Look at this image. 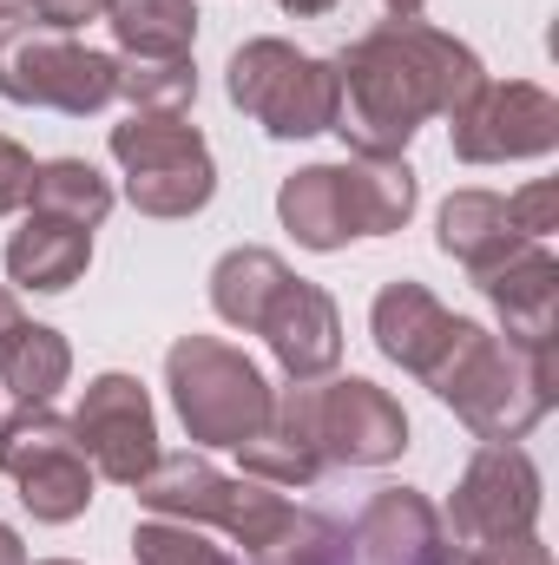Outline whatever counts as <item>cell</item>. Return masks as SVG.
Segmentation results:
<instances>
[{
  "label": "cell",
  "instance_id": "1",
  "mask_svg": "<svg viewBox=\"0 0 559 565\" xmlns=\"http://www.w3.org/2000/svg\"><path fill=\"white\" fill-rule=\"evenodd\" d=\"M481 79L487 66L467 40L428 20H382L362 40H349V53L336 60V86H342L336 132L356 151L402 158V145L428 119H454L481 93Z\"/></svg>",
  "mask_w": 559,
  "mask_h": 565
},
{
  "label": "cell",
  "instance_id": "2",
  "mask_svg": "<svg viewBox=\"0 0 559 565\" xmlns=\"http://www.w3.org/2000/svg\"><path fill=\"white\" fill-rule=\"evenodd\" d=\"M428 388L481 440H520L534 422H547V408L559 402V362L553 349H520V342L461 316L447 355L428 375Z\"/></svg>",
  "mask_w": 559,
  "mask_h": 565
},
{
  "label": "cell",
  "instance_id": "3",
  "mask_svg": "<svg viewBox=\"0 0 559 565\" xmlns=\"http://www.w3.org/2000/svg\"><path fill=\"white\" fill-rule=\"evenodd\" d=\"M271 427L289 434L323 473L329 467H389L409 447V415L389 388L362 375L336 382H289L271 395Z\"/></svg>",
  "mask_w": 559,
  "mask_h": 565
},
{
  "label": "cell",
  "instance_id": "4",
  "mask_svg": "<svg viewBox=\"0 0 559 565\" xmlns=\"http://www.w3.org/2000/svg\"><path fill=\"white\" fill-rule=\"evenodd\" d=\"M139 507L158 520H184V526H224L251 559H264L283 533L296 526V507L277 487L251 480V473H218L204 454H158L139 487Z\"/></svg>",
  "mask_w": 559,
  "mask_h": 565
},
{
  "label": "cell",
  "instance_id": "5",
  "mask_svg": "<svg viewBox=\"0 0 559 565\" xmlns=\"http://www.w3.org/2000/svg\"><path fill=\"white\" fill-rule=\"evenodd\" d=\"M165 388H171V408L198 447L251 440L271 422V395H277L264 382V369L218 335H178L165 349Z\"/></svg>",
  "mask_w": 559,
  "mask_h": 565
},
{
  "label": "cell",
  "instance_id": "6",
  "mask_svg": "<svg viewBox=\"0 0 559 565\" xmlns=\"http://www.w3.org/2000/svg\"><path fill=\"white\" fill-rule=\"evenodd\" d=\"M224 93L238 113H251L271 139H316L336 132L342 86L336 60H309L289 40H244L224 66Z\"/></svg>",
  "mask_w": 559,
  "mask_h": 565
},
{
  "label": "cell",
  "instance_id": "7",
  "mask_svg": "<svg viewBox=\"0 0 559 565\" xmlns=\"http://www.w3.org/2000/svg\"><path fill=\"white\" fill-rule=\"evenodd\" d=\"M113 158L126 171V198L145 217H191L218 191V164L204 132L184 113H133L113 126Z\"/></svg>",
  "mask_w": 559,
  "mask_h": 565
},
{
  "label": "cell",
  "instance_id": "8",
  "mask_svg": "<svg viewBox=\"0 0 559 565\" xmlns=\"http://www.w3.org/2000/svg\"><path fill=\"white\" fill-rule=\"evenodd\" d=\"M0 473L20 487V507L40 526H66L93 507V460L73 422H60L46 402L0 422Z\"/></svg>",
  "mask_w": 559,
  "mask_h": 565
},
{
  "label": "cell",
  "instance_id": "9",
  "mask_svg": "<svg viewBox=\"0 0 559 565\" xmlns=\"http://www.w3.org/2000/svg\"><path fill=\"white\" fill-rule=\"evenodd\" d=\"M441 526L474 553H500V546L527 540L540 526V467H534V454L514 447V440H487L461 467Z\"/></svg>",
  "mask_w": 559,
  "mask_h": 565
},
{
  "label": "cell",
  "instance_id": "10",
  "mask_svg": "<svg viewBox=\"0 0 559 565\" xmlns=\"http://www.w3.org/2000/svg\"><path fill=\"white\" fill-rule=\"evenodd\" d=\"M454 158L467 164H514V158H547L559 145V99L534 79H481V93L447 119Z\"/></svg>",
  "mask_w": 559,
  "mask_h": 565
},
{
  "label": "cell",
  "instance_id": "11",
  "mask_svg": "<svg viewBox=\"0 0 559 565\" xmlns=\"http://www.w3.org/2000/svg\"><path fill=\"white\" fill-rule=\"evenodd\" d=\"M0 99L13 106H53V113H99L106 99H119V60L93 53L80 40H13L0 53Z\"/></svg>",
  "mask_w": 559,
  "mask_h": 565
},
{
  "label": "cell",
  "instance_id": "12",
  "mask_svg": "<svg viewBox=\"0 0 559 565\" xmlns=\"http://www.w3.org/2000/svg\"><path fill=\"white\" fill-rule=\"evenodd\" d=\"M73 434L93 460V473H106L113 487H139L158 460V422H151V395L139 388V375H93L80 395Z\"/></svg>",
  "mask_w": 559,
  "mask_h": 565
},
{
  "label": "cell",
  "instance_id": "13",
  "mask_svg": "<svg viewBox=\"0 0 559 565\" xmlns=\"http://www.w3.org/2000/svg\"><path fill=\"white\" fill-rule=\"evenodd\" d=\"M257 335L271 342V355H277V369L289 382H323L342 362V316H336V296L323 282L289 277L271 296Z\"/></svg>",
  "mask_w": 559,
  "mask_h": 565
},
{
  "label": "cell",
  "instance_id": "14",
  "mask_svg": "<svg viewBox=\"0 0 559 565\" xmlns=\"http://www.w3.org/2000/svg\"><path fill=\"white\" fill-rule=\"evenodd\" d=\"M454 309L415 277H395L376 289V309H369V329H376V349L395 362V369H409V375H434V362L447 355V342H454Z\"/></svg>",
  "mask_w": 559,
  "mask_h": 565
},
{
  "label": "cell",
  "instance_id": "15",
  "mask_svg": "<svg viewBox=\"0 0 559 565\" xmlns=\"http://www.w3.org/2000/svg\"><path fill=\"white\" fill-rule=\"evenodd\" d=\"M481 289H487V302L500 309L507 342H520V349H553V335H559V257L547 244H527L520 257H507L500 270H487Z\"/></svg>",
  "mask_w": 559,
  "mask_h": 565
},
{
  "label": "cell",
  "instance_id": "16",
  "mask_svg": "<svg viewBox=\"0 0 559 565\" xmlns=\"http://www.w3.org/2000/svg\"><path fill=\"white\" fill-rule=\"evenodd\" d=\"M447 540L441 507L415 487H382L362 513H356V553L362 565H421Z\"/></svg>",
  "mask_w": 559,
  "mask_h": 565
},
{
  "label": "cell",
  "instance_id": "17",
  "mask_svg": "<svg viewBox=\"0 0 559 565\" xmlns=\"http://www.w3.org/2000/svg\"><path fill=\"white\" fill-rule=\"evenodd\" d=\"M434 244H441L454 264H467L474 282H481L487 270H500L507 257H520L534 237L514 231L500 191H454V198L441 204V217H434Z\"/></svg>",
  "mask_w": 559,
  "mask_h": 565
},
{
  "label": "cell",
  "instance_id": "18",
  "mask_svg": "<svg viewBox=\"0 0 559 565\" xmlns=\"http://www.w3.org/2000/svg\"><path fill=\"white\" fill-rule=\"evenodd\" d=\"M86 264H93V231L46 217V211H27V224L7 237V282H20V289L60 296L86 277Z\"/></svg>",
  "mask_w": 559,
  "mask_h": 565
},
{
  "label": "cell",
  "instance_id": "19",
  "mask_svg": "<svg viewBox=\"0 0 559 565\" xmlns=\"http://www.w3.org/2000/svg\"><path fill=\"white\" fill-rule=\"evenodd\" d=\"M342 171V204H349V231L356 237H389L415 217L421 178L409 171V158H376V151H356L336 164Z\"/></svg>",
  "mask_w": 559,
  "mask_h": 565
},
{
  "label": "cell",
  "instance_id": "20",
  "mask_svg": "<svg viewBox=\"0 0 559 565\" xmlns=\"http://www.w3.org/2000/svg\"><path fill=\"white\" fill-rule=\"evenodd\" d=\"M277 217L303 250H342V244L356 237V231H349V204H342V171H336V164H303V171H289L283 191H277Z\"/></svg>",
  "mask_w": 559,
  "mask_h": 565
},
{
  "label": "cell",
  "instance_id": "21",
  "mask_svg": "<svg viewBox=\"0 0 559 565\" xmlns=\"http://www.w3.org/2000/svg\"><path fill=\"white\" fill-rule=\"evenodd\" d=\"M283 282H289V264H283L277 250L238 244V250H224L211 264V309L231 329H251L257 335V322H264V309H271V296H277Z\"/></svg>",
  "mask_w": 559,
  "mask_h": 565
},
{
  "label": "cell",
  "instance_id": "22",
  "mask_svg": "<svg viewBox=\"0 0 559 565\" xmlns=\"http://www.w3.org/2000/svg\"><path fill=\"white\" fill-rule=\"evenodd\" d=\"M66 375H73V349H66V335L46 329V322H20V329L0 342V388L20 395V408L53 402V395L66 388Z\"/></svg>",
  "mask_w": 559,
  "mask_h": 565
},
{
  "label": "cell",
  "instance_id": "23",
  "mask_svg": "<svg viewBox=\"0 0 559 565\" xmlns=\"http://www.w3.org/2000/svg\"><path fill=\"white\" fill-rule=\"evenodd\" d=\"M106 20L126 60H184L198 40V0H113Z\"/></svg>",
  "mask_w": 559,
  "mask_h": 565
},
{
  "label": "cell",
  "instance_id": "24",
  "mask_svg": "<svg viewBox=\"0 0 559 565\" xmlns=\"http://www.w3.org/2000/svg\"><path fill=\"white\" fill-rule=\"evenodd\" d=\"M27 204L46 211V217H66L80 231H99L106 211H113V184L86 158H46V164H33V198Z\"/></svg>",
  "mask_w": 559,
  "mask_h": 565
},
{
  "label": "cell",
  "instance_id": "25",
  "mask_svg": "<svg viewBox=\"0 0 559 565\" xmlns=\"http://www.w3.org/2000/svg\"><path fill=\"white\" fill-rule=\"evenodd\" d=\"M119 99L133 113H184L198 99V66L184 60H119Z\"/></svg>",
  "mask_w": 559,
  "mask_h": 565
},
{
  "label": "cell",
  "instance_id": "26",
  "mask_svg": "<svg viewBox=\"0 0 559 565\" xmlns=\"http://www.w3.org/2000/svg\"><path fill=\"white\" fill-rule=\"evenodd\" d=\"M238 460H244V473L264 480V487H316V480H323V467H316L289 434H277L271 422L257 427L251 440H238Z\"/></svg>",
  "mask_w": 559,
  "mask_h": 565
},
{
  "label": "cell",
  "instance_id": "27",
  "mask_svg": "<svg viewBox=\"0 0 559 565\" xmlns=\"http://www.w3.org/2000/svg\"><path fill=\"white\" fill-rule=\"evenodd\" d=\"M133 553H139V565H238L224 546H211L198 526H184V520H158V513L133 533Z\"/></svg>",
  "mask_w": 559,
  "mask_h": 565
},
{
  "label": "cell",
  "instance_id": "28",
  "mask_svg": "<svg viewBox=\"0 0 559 565\" xmlns=\"http://www.w3.org/2000/svg\"><path fill=\"white\" fill-rule=\"evenodd\" d=\"M507 217H514V231H520V237L547 244V231H559V184H553V178L520 184V191L507 198Z\"/></svg>",
  "mask_w": 559,
  "mask_h": 565
},
{
  "label": "cell",
  "instance_id": "29",
  "mask_svg": "<svg viewBox=\"0 0 559 565\" xmlns=\"http://www.w3.org/2000/svg\"><path fill=\"white\" fill-rule=\"evenodd\" d=\"M27 198H33V151L0 132V217H7V211H20Z\"/></svg>",
  "mask_w": 559,
  "mask_h": 565
},
{
  "label": "cell",
  "instance_id": "30",
  "mask_svg": "<svg viewBox=\"0 0 559 565\" xmlns=\"http://www.w3.org/2000/svg\"><path fill=\"white\" fill-rule=\"evenodd\" d=\"M106 7H113V0H33V20L53 26V33H73V26H86V20H106Z\"/></svg>",
  "mask_w": 559,
  "mask_h": 565
},
{
  "label": "cell",
  "instance_id": "31",
  "mask_svg": "<svg viewBox=\"0 0 559 565\" xmlns=\"http://www.w3.org/2000/svg\"><path fill=\"white\" fill-rule=\"evenodd\" d=\"M40 20H33V0H0V53L13 46V40H27Z\"/></svg>",
  "mask_w": 559,
  "mask_h": 565
},
{
  "label": "cell",
  "instance_id": "32",
  "mask_svg": "<svg viewBox=\"0 0 559 565\" xmlns=\"http://www.w3.org/2000/svg\"><path fill=\"white\" fill-rule=\"evenodd\" d=\"M494 565H553V553L540 546V533H527V540H514V546H500V553H487Z\"/></svg>",
  "mask_w": 559,
  "mask_h": 565
},
{
  "label": "cell",
  "instance_id": "33",
  "mask_svg": "<svg viewBox=\"0 0 559 565\" xmlns=\"http://www.w3.org/2000/svg\"><path fill=\"white\" fill-rule=\"evenodd\" d=\"M421 565H494V559H487V553H474V546H461V540H454V546L441 540V546H434Z\"/></svg>",
  "mask_w": 559,
  "mask_h": 565
},
{
  "label": "cell",
  "instance_id": "34",
  "mask_svg": "<svg viewBox=\"0 0 559 565\" xmlns=\"http://www.w3.org/2000/svg\"><path fill=\"white\" fill-rule=\"evenodd\" d=\"M20 322H27V316H20V296H13V289L0 282V342H7V335H13Z\"/></svg>",
  "mask_w": 559,
  "mask_h": 565
},
{
  "label": "cell",
  "instance_id": "35",
  "mask_svg": "<svg viewBox=\"0 0 559 565\" xmlns=\"http://www.w3.org/2000/svg\"><path fill=\"white\" fill-rule=\"evenodd\" d=\"M0 565H27V546H20L13 526H0Z\"/></svg>",
  "mask_w": 559,
  "mask_h": 565
},
{
  "label": "cell",
  "instance_id": "36",
  "mask_svg": "<svg viewBox=\"0 0 559 565\" xmlns=\"http://www.w3.org/2000/svg\"><path fill=\"white\" fill-rule=\"evenodd\" d=\"M283 13H296V20H316V13H329L336 0H277Z\"/></svg>",
  "mask_w": 559,
  "mask_h": 565
},
{
  "label": "cell",
  "instance_id": "37",
  "mask_svg": "<svg viewBox=\"0 0 559 565\" xmlns=\"http://www.w3.org/2000/svg\"><path fill=\"white\" fill-rule=\"evenodd\" d=\"M382 7H389V20H415L428 0H382Z\"/></svg>",
  "mask_w": 559,
  "mask_h": 565
},
{
  "label": "cell",
  "instance_id": "38",
  "mask_svg": "<svg viewBox=\"0 0 559 565\" xmlns=\"http://www.w3.org/2000/svg\"><path fill=\"white\" fill-rule=\"evenodd\" d=\"M33 565H73V559H33Z\"/></svg>",
  "mask_w": 559,
  "mask_h": 565
}]
</instances>
